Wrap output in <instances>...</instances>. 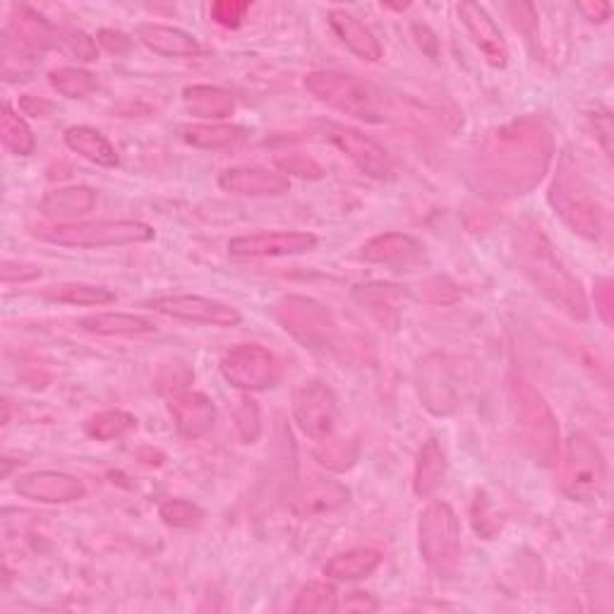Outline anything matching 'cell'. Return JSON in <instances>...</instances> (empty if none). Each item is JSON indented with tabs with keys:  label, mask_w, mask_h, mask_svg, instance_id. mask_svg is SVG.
<instances>
[{
	"label": "cell",
	"mask_w": 614,
	"mask_h": 614,
	"mask_svg": "<svg viewBox=\"0 0 614 614\" xmlns=\"http://www.w3.org/2000/svg\"><path fill=\"white\" fill-rule=\"evenodd\" d=\"M554 147L548 130L533 119L504 125L475 154V181L488 197L525 195L545 178Z\"/></svg>",
	"instance_id": "obj_1"
},
{
	"label": "cell",
	"mask_w": 614,
	"mask_h": 614,
	"mask_svg": "<svg viewBox=\"0 0 614 614\" xmlns=\"http://www.w3.org/2000/svg\"><path fill=\"white\" fill-rule=\"evenodd\" d=\"M516 257L521 272L529 276L540 296L557 305L572 319H589V300L581 282L564 267L554 245L535 224H521L516 228Z\"/></svg>",
	"instance_id": "obj_2"
},
{
	"label": "cell",
	"mask_w": 614,
	"mask_h": 614,
	"mask_svg": "<svg viewBox=\"0 0 614 614\" xmlns=\"http://www.w3.org/2000/svg\"><path fill=\"white\" fill-rule=\"evenodd\" d=\"M509 399L514 411L521 444L540 465H554L560 459L557 416L529 379L514 375L509 379Z\"/></svg>",
	"instance_id": "obj_3"
},
{
	"label": "cell",
	"mask_w": 614,
	"mask_h": 614,
	"mask_svg": "<svg viewBox=\"0 0 614 614\" xmlns=\"http://www.w3.org/2000/svg\"><path fill=\"white\" fill-rule=\"evenodd\" d=\"M303 84L319 104L346 113L350 119L372 125L387 121L385 94L375 84L356 75H346V72L334 70H315L303 80Z\"/></svg>",
	"instance_id": "obj_4"
},
{
	"label": "cell",
	"mask_w": 614,
	"mask_h": 614,
	"mask_svg": "<svg viewBox=\"0 0 614 614\" xmlns=\"http://www.w3.org/2000/svg\"><path fill=\"white\" fill-rule=\"evenodd\" d=\"M550 204L576 236L586 241H597L603 236V207L597 204L589 181L583 178V173L569 156L560 161V168L554 173V181L550 187Z\"/></svg>",
	"instance_id": "obj_5"
},
{
	"label": "cell",
	"mask_w": 614,
	"mask_h": 614,
	"mask_svg": "<svg viewBox=\"0 0 614 614\" xmlns=\"http://www.w3.org/2000/svg\"><path fill=\"white\" fill-rule=\"evenodd\" d=\"M607 480V463L601 447L589 434L576 432L569 437L562 454L560 488L574 502L595 500Z\"/></svg>",
	"instance_id": "obj_6"
},
{
	"label": "cell",
	"mask_w": 614,
	"mask_h": 614,
	"mask_svg": "<svg viewBox=\"0 0 614 614\" xmlns=\"http://www.w3.org/2000/svg\"><path fill=\"white\" fill-rule=\"evenodd\" d=\"M43 238L61 247H78V250H99V247L140 245L154 241V228L133 218L121 222H90V224H65L55 226Z\"/></svg>",
	"instance_id": "obj_7"
},
{
	"label": "cell",
	"mask_w": 614,
	"mask_h": 614,
	"mask_svg": "<svg viewBox=\"0 0 614 614\" xmlns=\"http://www.w3.org/2000/svg\"><path fill=\"white\" fill-rule=\"evenodd\" d=\"M418 548L422 560L437 574H449L459 562L461 529L454 509L444 502H434L420 514Z\"/></svg>",
	"instance_id": "obj_8"
},
{
	"label": "cell",
	"mask_w": 614,
	"mask_h": 614,
	"mask_svg": "<svg viewBox=\"0 0 614 614\" xmlns=\"http://www.w3.org/2000/svg\"><path fill=\"white\" fill-rule=\"evenodd\" d=\"M274 317L279 325L300 341L305 348L321 350L331 348L336 341V319L325 305L305 298V296H286L274 305Z\"/></svg>",
	"instance_id": "obj_9"
},
{
	"label": "cell",
	"mask_w": 614,
	"mask_h": 614,
	"mask_svg": "<svg viewBox=\"0 0 614 614\" xmlns=\"http://www.w3.org/2000/svg\"><path fill=\"white\" fill-rule=\"evenodd\" d=\"M416 387L422 406H426L432 416L444 418L459 408V375L451 358L442 354H430L418 362Z\"/></svg>",
	"instance_id": "obj_10"
},
{
	"label": "cell",
	"mask_w": 614,
	"mask_h": 614,
	"mask_svg": "<svg viewBox=\"0 0 614 614\" xmlns=\"http://www.w3.org/2000/svg\"><path fill=\"white\" fill-rule=\"evenodd\" d=\"M279 365L269 348L259 344H241L226 350L222 375L231 387L241 391H265L276 382Z\"/></svg>",
	"instance_id": "obj_11"
},
{
	"label": "cell",
	"mask_w": 614,
	"mask_h": 614,
	"mask_svg": "<svg viewBox=\"0 0 614 614\" xmlns=\"http://www.w3.org/2000/svg\"><path fill=\"white\" fill-rule=\"evenodd\" d=\"M294 418L300 432L313 442L319 444L329 440L339 422V403H336L334 391L319 379L303 382L294 397Z\"/></svg>",
	"instance_id": "obj_12"
},
{
	"label": "cell",
	"mask_w": 614,
	"mask_h": 614,
	"mask_svg": "<svg viewBox=\"0 0 614 614\" xmlns=\"http://www.w3.org/2000/svg\"><path fill=\"white\" fill-rule=\"evenodd\" d=\"M319 135L339 147L354 164L375 181H387L393 173V161L382 144L362 135L360 130L341 123H319Z\"/></svg>",
	"instance_id": "obj_13"
},
{
	"label": "cell",
	"mask_w": 614,
	"mask_h": 614,
	"mask_svg": "<svg viewBox=\"0 0 614 614\" xmlns=\"http://www.w3.org/2000/svg\"><path fill=\"white\" fill-rule=\"evenodd\" d=\"M319 245L315 233L305 231H267V233H250V236L233 238L228 243V255L241 259L253 257H294L313 253Z\"/></svg>",
	"instance_id": "obj_14"
},
{
	"label": "cell",
	"mask_w": 614,
	"mask_h": 614,
	"mask_svg": "<svg viewBox=\"0 0 614 614\" xmlns=\"http://www.w3.org/2000/svg\"><path fill=\"white\" fill-rule=\"evenodd\" d=\"M154 313L209 327H238L243 315L233 305L202 296H164L150 303Z\"/></svg>",
	"instance_id": "obj_15"
},
{
	"label": "cell",
	"mask_w": 614,
	"mask_h": 614,
	"mask_svg": "<svg viewBox=\"0 0 614 614\" xmlns=\"http://www.w3.org/2000/svg\"><path fill=\"white\" fill-rule=\"evenodd\" d=\"M14 492L22 500L39 502V504H70L84 500L86 488L84 482L70 473L61 471H34L20 475L14 482Z\"/></svg>",
	"instance_id": "obj_16"
},
{
	"label": "cell",
	"mask_w": 614,
	"mask_h": 614,
	"mask_svg": "<svg viewBox=\"0 0 614 614\" xmlns=\"http://www.w3.org/2000/svg\"><path fill=\"white\" fill-rule=\"evenodd\" d=\"M459 18L465 27L468 37L478 47V51L485 55V61L492 68H506L509 63V47L500 32V27L490 18V12L478 3H459Z\"/></svg>",
	"instance_id": "obj_17"
},
{
	"label": "cell",
	"mask_w": 614,
	"mask_h": 614,
	"mask_svg": "<svg viewBox=\"0 0 614 614\" xmlns=\"http://www.w3.org/2000/svg\"><path fill=\"white\" fill-rule=\"evenodd\" d=\"M218 185L241 197H279L288 193V175L265 166H236L218 175Z\"/></svg>",
	"instance_id": "obj_18"
},
{
	"label": "cell",
	"mask_w": 614,
	"mask_h": 614,
	"mask_svg": "<svg viewBox=\"0 0 614 614\" xmlns=\"http://www.w3.org/2000/svg\"><path fill=\"white\" fill-rule=\"evenodd\" d=\"M171 413L175 420V430L185 440H199L207 434L216 422V406L209 397L199 391H178L168 397Z\"/></svg>",
	"instance_id": "obj_19"
},
{
	"label": "cell",
	"mask_w": 614,
	"mask_h": 614,
	"mask_svg": "<svg viewBox=\"0 0 614 614\" xmlns=\"http://www.w3.org/2000/svg\"><path fill=\"white\" fill-rule=\"evenodd\" d=\"M8 34L34 58L58 47V29L41 14L27 6H12Z\"/></svg>",
	"instance_id": "obj_20"
},
{
	"label": "cell",
	"mask_w": 614,
	"mask_h": 614,
	"mask_svg": "<svg viewBox=\"0 0 614 614\" xmlns=\"http://www.w3.org/2000/svg\"><path fill=\"white\" fill-rule=\"evenodd\" d=\"M350 500V492L346 485L336 480L325 478H310L303 482L300 490L296 492L290 509L296 511L298 516H321L331 514V511H339Z\"/></svg>",
	"instance_id": "obj_21"
},
{
	"label": "cell",
	"mask_w": 614,
	"mask_h": 614,
	"mask_svg": "<svg viewBox=\"0 0 614 614\" xmlns=\"http://www.w3.org/2000/svg\"><path fill=\"white\" fill-rule=\"evenodd\" d=\"M422 255H426V247L406 233H385L362 245V259L393 269L418 265Z\"/></svg>",
	"instance_id": "obj_22"
},
{
	"label": "cell",
	"mask_w": 614,
	"mask_h": 614,
	"mask_svg": "<svg viewBox=\"0 0 614 614\" xmlns=\"http://www.w3.org/2000/svg\"><path fill=\"white\" fill-rule=\"evenodd\" d=\"M135 37L142 47H147L156 55H166V58H193L202 51L199 41L193 34L168 24H156V22L137 24Z\"/></svg>",
	"instance_id": "obj_23"
},
{
	"label": "cell",
	"mask_w": 614,
	"mask_h": 614,
	"mask_svg": "<svg viewBox=\"0 0 614 614\" xmlns=\"http://www.w3.org/2000/svg\"><path fill=\"white\" fill-rule=\"evenodd\" d=\"M183 104L190 115L207 123H218L236 113V96L222 86L212 84H190L183 90Z\"/></svg>",
	"instance_id": "obj_24"
},
{
	"label": "cell",
	"mask_w": 614,
	"mask_h": 614,
	"mask_svg": "<svg viewBox=\"0 0 614 614\" xmlns=\"http://www.w3.org/2000/svg\"><path fill=\"white\" fill-rule=\"evenodd\" d=\"M329 27L344 41V47L348 51H354L358 58L368 63H377L379 58H382V47H379L377 37L370 32L368 27H365L356 14H350L348 10L334 8L329 12Z\"/></svg>",
	"instance_id": "obj_25"
},
{
	"label": "cell",
	"mask_w": 614,
	"mask_h": 614,
	"mask_svg": "<svg viewBox=\"0 0 614 614\" xmlns=\"http://www.w3.org/2000/svg\"><path fill=\"white\" fill-rule=\"evenodd\" d=\"M354 296L365 307V310H368V315L379 321V325L387 327L389 331L399 329V325H401V310H399L401 290L397 286H389V284L358 286L354 290Z\"/></svg>",
	"instance_id": "obj_26"
},
{
	"label": "cell",
	"mask_w": 614,
	"mask_h": 614,
	"mask_svg": "<svg viewBox=\"0 0 614 614\" xmlns=\"http://www.w3.org/2000/svg\"><path fill=\"white\" fill-rule=\"evenodd\" d=\"M65 144L68 147L80 154L82 158L96 164L101 168H115L121 164L119 152H115L113 144L106 135H101L99 130L90 125H72L65 130Z\"/></svg>",
	"instance_id": "obj_27"
},
{
	"label": "cell",
	"mask_w": 614,
	"mask_h": 614,
	"mask_svg": "<svg viewBox=\"0 0 614 614\" xmlns=\"http://www.w3.org/2000/svg\"><path fill=\"white\" fill-rule=\"evenodd\" d=\"M379 564H382V554H379L377 550L356 548V550L336 554V557H331L325 564L321 572H325V576L331 581H360V579H368L370 574H375Z\"/></svg>",
	"instance_id": "obj_28"
},
{
	"label": "cell",
	"mask_w": 614,
	"mask_h": 614,
	"mask_svg": "<svg viewBox=\"0 0 614 614\" xmlns=\"http://www.w3.org/2000/svg\"><path fill=\"white\" fill-rule=\"evenodd\" d=\"M96 204V193L92 187L84 185H72V187H61L53 190L47 197L41 199L39 209L41 214H47L51 218H78L90 214Z\"/></svg>",
	"instance_id": "obj_29"
},
{
	"label": "cell",
	"mask_w": 614,
	"mask_h": 614,
	"mask_svg": "<svg viewBox=\"0 0 614 614\" xmlns=\"http://www.w3.org/2000/svg\"><path fill=\"white\" fill-rule=\"evenodd\" d=\"M80 327L96 336H140L154 334L156 325L147 317L127 313H96L80 319Z\"/></svg>",
	"instance_id": "obj_30"
},
{
	"label": "cell",
	"mask_w": 614,
	"mask_h": 614,
	"mask_svg": "<svg viewBox=\"0 0 614 614\" xmlns=\"http://www.w3.org/2000/svg\"><path fill=\"white\" fill-rule=\"evenodd\" d=\"M181 140L197 150H226L238 144L247 130L228 123H187L181 125Z\"/></svg>",
	"instance_id": "obj_31"
},
{
	"label": "cell",
	"mask_w": 614,
	"mask_h": 614,
	"mask_svg": "<svg viewBox=\"0 0 614 614\" xmlns=\"http://www.w3.org/2000/svg\"><path fill=\"white\" fill-rule=\"evenodd\" d=\"M444 478H447V457H444L442 447L434 440H430L418 451L413 490L418 497H430L440 490Z\"/></svg>",
	"instance_id": "obj_32"
},
{
	"label": "cell",
	"mask_w": 614,
	"mask_h": 614,
	"mask_svg": "<svg viewBox=\"0 0 614 614\" xmlns=\"http://www.w3.org/2000/svg\"><path fill=\"white\" fill-rule=\"evenodd\" d=\"M51 303H63V305H111L115 303V294L104 286H92V284H55L43 288L41 294Z\"/></svg>",
	"instance_id": "obj_33"
},
{
	"label": "cell",
	"mask_w": 614,
	"mask_h": 614,
	"mask_svg": "<svg viewBox=\"0 0 614 614\" xmlns=\"http://www.w3.org/2000/svg\"><path fill=\"white\" fill-rule=\"evenodd\" d=\"M0 137H3L6 150L14 156H29L37 150L32 127L27 125V121L10 104L3 106V115H0Z\"/></svg>",
	"instance_id": "obj_34"
},
{
	"label": "cell",
	"mask_w": 614,
	"mask_h": 614,
	"mask_svg": "<svg viewBox=\"0 0 614 614\" xmlns=\"http://www.w3.org/2000/svg\"><path fill=\"white\" fill-rule=\"evenodd\" d=\"M336 589L331 583L325 581H313L303 586L296 595L294 605H290V612L294 614H329L339 610V603H336Z\"/></svg>",
	"instance_id": "obj_35"
},
{
	"label": "cell",
	"mask_w": 614,
	"mask_h": 614,
	"mask_svg": "<svg viewBox=\"0 0 614 614\" xmlns=\"http://www.w3.org/2000/svg\"><path fill=\"white\" fill-rule=\"evenodd\" d=\"M49 82L65 99H86L96 92V78L82 68H58L49 72Z\"/></svg>",
	"instance_id": "obj_36"
},
{
	"label": "cell",
	"mask_w": 614,
	"mask_h": 614,
	"mask_svg": "<svg viewBox=\"0 0 614 614\" xmlns=\"http://www.w3.org/2000/svg\"><path fill=\"white\" fill-rule=\"evenodd\" d=\"M315 459L319 461V465H325L327 471L344 473V471H348V468H354L358 461V442L334 440V437H329V440L319 442V447L315 451Z\"/></svg>",
	"instance_id": "obj_37"
},
{
	"label": "cell",
	"mask_w": 614,
	"mask_h": 614,
	"mask_svg": "<svg viewBox=\"0 0 614 614\" xmlns=\"http://www.w3.org/2000/svg\"><path fill=\"white\" fill-rule=\"evenodd\" d=\"M135 416H130L125 411H101L86 420V432L99 442H109L115 440V437H123L130 430H135Z\"/></svg>",
	"instance_id": "obj_38"
},
{
	"label": "cell",
	"mask_w": 614,
	"mask_h": 614,
	"mask_svg": "<svg viewBox=\"0 0 614 614\" xmlns=\"http://www.w3.org/2000/svg\"><path fill=\"white\" fill-rule=\"evenodd\" d=\"M158 516L171 529H195L204 521V509L187 500H166L158 506Z\"/></svg>",
	"instance_id": "obj_39"
},
{
	"label": "cell",
	"mask_w": 614,
	"mask_h": 614,
	"mask_svg": "<svg viewBox=\"0 0 614 614\" xmlns=\"http://www.w3.org/2000/svg\"><path fill=\"white\" fill-rule=\"evenodd\" d=\"M58 47L78 55L84 63H92L99 58V43L90 34H84L82 29H58Z\"/></svg>",
	"instance_id": "obj_40"
},
{
	"label": "cell",
	"mask_w": 614,
	"mask_h": 614,
	"mask_svg": "<svg viewBox=\"0 0 614 614\" xmlns=\"http://www.w3.org/2000/svg\"><path fill=\"white\" fill-rule=\"evenodd\" d=\"M233 420H236V430L241 434V440L245 444H255L262 434V413L259 406L253 399H243L241 406L233 413Z\"/></svg>",
	"instance_id": "obj_41"
},
{
	"label": "cell",
	"mask_w": 614,
	"mask_h": 614,
	"mask_svg": "<svg viewBox=\"0 0 614 614\" xmlns=\"http://www.w3.org/2000/svg\"><path fill=\"white\" fill-rule=\"evenodd\" d=\"M276 166H279L284 175H298V178H307V181H319L321 175H325V168H321L315 158L305 154L276 156Z\"/></svg>",
	"instance_id": "obj_42"
},
{
	"label": "cell",
	"mask_w": 614,
	"mask_h": 614,
	"mask_svg": "<svg viewBox=\"0 0 614 614\" xmlns=\"http://www.w3.org/2000/svg\"><path fill=\"white\" fill-rule=\"evenodd\" d=\"M247 10H250V3H245V0H218L212 6V20L226 29H238Z\"/></svg>",
	"instance_id": "obj_43"
},
{
	"label": "cell",
	"mask_w": 614,
	"mask_h": 614,
	"mask_svg": "<svg viewBox=\"0 0 614 614\" xmlns=\"http://www.w3.org/2000/svg\"><path fill=\"white\" fill-rule=\"evenodd\" d=\"M420 298L432 305H449L457 303L461 298V290L457 284H451L449 279H442V276H434V279L426 282L420 286Z\"/></svg>",
	"instance_id": "obj_44"
},
{
	"label": "cell",
	"mask_w": 614,
	"mask_h": 614,
	"mask_svg": "<svg viewBox=\"0 0 614 614\" xmlns=\"http://www.w3.org/2000/svg\"><path fill=\"white\" fill-rule=\"evenodd\" d=\"M0 276H3V284H29L41 279V269L37 265H29V262H14L6 259L3 267H0Z\"/></svg>",
	"instance_id": "obj_45"
},
{
	"label": "cell",
	"mask_w": 614,
	"mask_h": 614,
	"mask_svg": "<svg viewBox=\"0 0 614 614\" xmlns=\"http://www.w3.org/2000/svg\"><path fill=\"white\" fill-rule=\"evenodd\" d=\"M595 307L597 315L603 317L607 327H612V315H614V288L610 279L595 282Z\"/></svg>",
	"instance_id": "obj_46"
},
{
	"label": "cell",
	"mask_w": 614,
	"mask_h": 614,
	"mask_svg": "<svg viewBox=\"0 0 614 614\" xmlns=\"http://www.w3.org/2000/svg\"><path fill=\"white\" fill-rule=\"evenodd\" d=\"M96 43L99 47H104L109 53H127L130 47H133V41L127 39V34L123 32H115V29H101L99 37H96Z\"/></svg>",
	"instance_id": "obj_47"
},
{
	"label": "cell",
	"mask_w": 614,
	"mask_h": 614,
	"mask_svg": "<svg viewBox=\"0 0 614 614\" xmlns=\"http://www.w3.org/2000/svg\"><path fill=\"white\" fill-rule=\"evenodd\" d=\"M591 121H593V130H595L597 142L603 144L607 158H612V115H610V111L595 113Z\"/></svg>",
	"instance_id": "obj_48"
},
{
	"label": "cell",
	"mask_w": 614,
	"mask_h": 614,
	"mask_svg": "<svg viewBox=\"0 0 614 614\" xmlns=\"http://www.w3.org/2000/svg\"><path fill=\"white\" fill-rule=\"evenodd\" d=\"M579 12L583 14V18L591 20V22H597V24H603L610 20V3H605V0H586V3H579L576 6Z\"/></svg>",
	"instance_id": "obj_49"
},
{
	"label": "cell",
	"mask_w": 614,
	"mask_h": 614,
	"mask_svg": "<svg viewBox=\"0 0 614 614\" xmlns=\"http://www.w3.org/2000/svg\"><path fill=\"white\" fill-rule=\"evenodd\" d=\"M20 111H24L27 115H34V119H49L53 106L49 104V101H43V99L22 96L20 99Z\"/></svg>",
	"instance_id": "obj_50"
},
{
	"label": "cell",
	"mask_w": 614,
	"mask_h": 614,
	"mask_svg": "<svg viewBox=\"0 0 614 614\" xmlns=\"http://www.w3.org/2000/svg\"><path fill=\"white\" fill-rule=\"evenodd\" d=\"M377 607H379L377 601L368 593H350L348 601L341 605V610H346V612H372Z\"/></svg>",
	"instance_id": "obj_51"
}]
</instances>
